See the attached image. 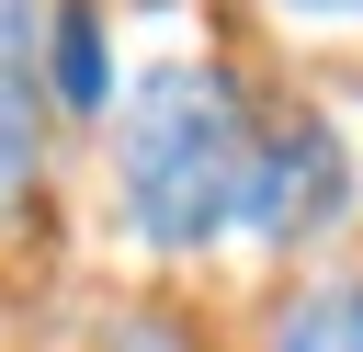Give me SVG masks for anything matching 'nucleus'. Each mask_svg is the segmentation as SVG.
I'll return each instance as SVG.
<instances>
[{
    "instance_id": "nucleus-1",
    "label": "nucleus",
    "mask_w": 363,
    "mask_h": 352,
    "mask_svg": "<svg viewBox=\"0 0 363 352\" xmlns=\"http://www.w3.org/2000/svg\"><path fill=\"white\" fill-rule=\"evenodd\" d=\"M238 170H250V102L216 57H159L113 102V204L159 261H193L238 227Z\"/></svg>"
},
{
    "instance_id": "nucleus-2",
    "label": "nucleus",
    "mask_w": 363,
    "mask_h": 352,
    "mask_svg": "<svg viewBox=\"0 0 363 352\" xmlns=\"http://www.w3.org/2000/svg\"><path fill=\"white\" fill-rule=\"evenodd\" d=\"M352 159H340V136L318 125V114H272V125H250V170H238V238H261V250H295V238H318L340 204H352Z\"/></svg>"
},
{
    "instance_id": "nucleus-3",
    "label": "nucleus",
    "mask_w": 363,
    "mask_h": 352,
    "mask_svg": "<svg viewBox=\"0 0 363 352\" xmlns=\"http://www.w3.org/2000/svg\"><path fill=\"white\" fill-rule=\"evenodd\" d=\"M34 79H45V102L79 114V125H102V114L125 102V68H113V23H102V0H57V11H45Z\"/></svg>"
},
{
    "instance_id": "nucleus-4",
    "label": "nucleus",
    "mask_w": 363,
    "mask_h": 352,
    "mask_svg": "<svg viewBox=\"0 0 363 352\" xmlns=\"http://www.w3.org/2000/svg\"><path fill=\"white\" fill-rule=\"evenodd\" d=\"M272 352H363V273L306 284V295L272 318Z\"/></svg>"
},
{
    "instance_id": "nucleus-5",
    "label": "nucleus",
    "mask_w": 363,
    "mask_h": 352,
    "mask_svg": "<svg viewBox=\"0 0 363 352\" xmlns=\"http://www.w3.org/2000/svg\"><path fill=\"white\" fill-rule=\"evenodd\" d=\"M284 11H318V23H340V11H363V0H284Z\"/></svg>"
}]
</instances>
